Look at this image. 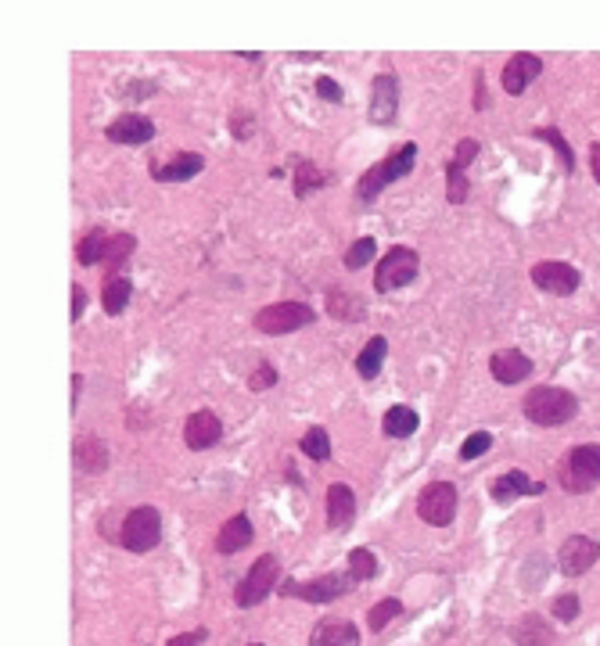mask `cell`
<instances>
[{"mask_svg": "<svg viewBox=\"0 0 600 646\" xmlns=\"http://www.w3.org/2000/svg\"><path fill=\"white\" fill-rule=\"evenodd\" d=\"M162 542V514L155 507H133L122 518L119 528V546L129 553H148Z\"/></svg>", "mask_w": 600, "mask_h": 646, "instance_id": "5b68a950", "label": "cell"}, {"mask_svg": "<svg viewBox=\"0 0 600 646\" xmlns=\"http://www.w3.org/2000/svg\"><path fill=\"white\" fill-rule=\"evenodd\" d=\"M479 151H481V144H479V140H471V137H464V140H457V155H453V162L468 169V166H471V162L479 159Z\"/></svg>", "mask_w": 600, "mask_h": 646, "instance_id": "b9f144b4", "label": "cell"}, {"mask_svg": "<svg viewBox=\"0 0 600 646\" xmlns=\"http://www.w3.org/2000/svg\"><path fill=\"white\" fill-rule=\"evenodd\" d=\"M533 284L546 294L568 298V294L579 292V270L568 266V262H536L533 266Z\"/></svg>", "mask_w": 600, "mask_h": 646, "instance_id": "4fadbf2b", "label": "cell"}, {"mask_svg": "<svg viewBox=\"0 0 600 646\" xmlns=\"http://www.w3.org/2000/svg\"><path fill=\"white\" fill-rule=\"evenodd\" d=\"M346 564H349L353 582H370V579H378V557H374L367 546H357V549L346 557Z\"/></svg>", "mask_w": 600, "mask_h": 646, "instance_id": "4dcf8cb0", "label": "cell"}, {"mask_svg": "<svg viewBox=\"0 0 600 646\" xmlns=\"http://www.w3.org/2000/svg\"><path fill=\"white\" fill-rule=\"evenodd\" d=\"M252 538H255V528H252L248 514H238V518H231V521L220 528V535H216V549H220L223 557H234V553H241Z\"/></svg>", "mask_w": 600, "mask_h": 646, "instance_id": "ffe728a7", "label": "cell"}, {"mask_svg": "<svg viewBox=\"0 0 600 646\" xmlns=\"http://www.w3.org/2000/svg\"><path fill=\"white\" fill-rule=\"evenodd\" d=\"M83 309H87V292L79 284H72V320H79Z\"/></svg>", "mask_w": 600, "mask_h": 646, "instance_id": "ee69618b", "label": "cell"}, {"mask_svg": "<svg viewBox=\"0 0 600 646\" xmlns=\"http://www.w3.org/2000/svg\"><path fill=\"white\" fill-rule=\"evenodd\" d=\"M309 646H360V632L349 621H320L309 636Z\"/></svg>", "mask_w": 600, "mask_h": 646, "instance_id": "603a6c76", "label": "cell"}, {"mask_svg": "<svg viewBox=\"0 0 600 646\" xmlns=\"http://www.w3.org/2000/svg\"><path fill=\"white\" fill-rule=\"evenodd\" d=\"M327 313H331V316H338L342 323H360L363 316H367L360 294L338 292V288H331V292H327Z\"/></svg>", "mask_w": 600, "mask_h": 646, "instance_id": "4316f807", "label": "cell"}, {"mask_svg": "<svg viewBox=\"0 0 600 646\" xmlns=\"http://www.w3.org/2000/svg\"><path fill=\"white\" fill-rule=\"evenodd\" d=\"M396 112H399V79L392 72H381L370 83V112L367 116L374 126H392Z\"/></svg>", "mask_w": 600, "mask_h": 646, "instance_id": "8fae6325", "label": "cell"}, {"mask_svg": "<svg viewBox=\"0 0 600 646\" xmlns=\"http://www.w3.org/2000/svg\"><path fill=\"white\" fill-rule=\"evenodd\" d=\"M241 58H244V61H263V55H259V51H244Z\"/></svg>", "mask_w": 600, "mask_h": 646, "instance_id": "7dc6e473", "label": "cell"}, {"mask_svg": "<svg viewBox=\"0 0 600 646\" xmlns=\"http://www.w3.org/2000/svg\"><path fill=\"white\" fill-rule=\"evenodd\" d=\"M277 385V370L270 366V363H259L252 374H248V388L252 392H266V388H274Z\"/></svg>", "mask_w": 600, "mask_h": 646, "instance_id": "f35d334b", "label": "cell"}, {"mask_svg": "<svg viewBox=\"0 0 600 646\" xmlns=\"http://www.w3.org/2000/svg\"><path fill=\"white\" fill-rule=\"evenodd\" d=\"M543 72V61L536 55H514V58L503 65V72H500V83H503V90L511 94V97H518V94H525L536 79H540Z\"/></svg>", "mask_w": 600, "mask_h": 646, "instance_id": "9a60e30c", "label": "cell"}, {"mask_svg": "<svg viewBox=\"0 0 600 646\" xmlns=\"http://www.w3.org/2000/svg\"><path fill=\"white\" fill-rule=\"evenodd\" d=\"M353 589V575L346 571H331V575H324V579H313V582H284V586L277 589L281 596H288V600H305V603H335V600H342L346 592Z\"/></svg>", "mask_w": 600, "mask_h": 646, "instance_id": "ba28073f", "label": "cell"}, {"mask_svg": "<svg viewBox=\"0 0 600 646\" xmlns=\"http://www.w3.org/2000/svg\"><path fill=\"white\" fill-rule=\"evenodd\" d=\"M209 640V629H194V632H183V636H173L166 646H202Z\"/></svg>", "mask_w": 600, "mask_h": 646, "instance_id": "7bdbcfd3", "label": "cell"}, {"mask_svg": "<svg viewBox=\"0 0 600 646\" xmlns=\"http://www.w3.org/2000/svg\"><path fill=\"white\" fill-rule=\"evenodd\" d=\"M525 492H533V496H540L543 492L540 481H529V474H525V470H507V474H500V477L489 485V496H492L500 507L514 503V499H518V496H525Z\"/></svg>", "mask_w": 600, "mask_h": 646, "instance_id": "ac0fdd59", "label": "cell"}, {"mask_svg": "<svg viewBox=\"0 0 600 646\" xmlns=\"http://www.w3.org/2000/svg\"><path fill=\"white\" fill-rule=\"evenodd\" d=\"M489 374L500 381V385H522L529 374H533V359L518 349H500L489 359Z\"/></svg>", "mask_w": 600, "mask_h": 646, "instance_id": "e0dca14e", "label": "cell"}, {"mask_svg": "<svg viewBox=\"0 0 600 646\" xmlns=\"http://www.w3.org/2000/svg\"><path fill=\"white\" fill-rule=\"evenodd\" d=\"M133 248H137V237H133V234L109 237V251H105V266H109V273H119L122 266L129 262Z\"/></svg>", "mask_w": 600, "mask_h": 646, "instance_id": "f546056e", "label": "cell"}, {"mask_svg": "<svg viewBox=\"0 0 600 646\" xmlns=\"http://www.w3.org/2000/svg\"><path fill=\"white\" fill-rule=\"evenodd\" d=\"M590 169H594V179L600 183V144L590 148Z\"/></svg>", "mask_w": 600, "mask_h": 646, "instance_id": "bcb514c9", "label": "cell"}, {"mask_svg": "<svg viewBox=\"0 0 600 646\" xmlns=\"http://www.w3.org/2000/svg\"><path fill=\"white\" fill-rule=\"evenodd\" d=\"M155 122L148 116H140V112H126V116L112 118L109 122V129H105V137L112 140V144H126V148H137V144H148V140H155Z\"/></svg>", "mask_w": 600, "mask_h": 646, "instance_id": "5bb4252c", "label": "cell"}, {"mask_svg": "<svg viewBox=\"0 0 600 646\" xmlns=\"http://www.w3.org/2000/svg\"><path fill=\"white\" fill-rule=\"evenodd\" d=\"M299 449L309 456V460H316V464H324L327 456H331V435L324 431V427H309L305 435L299 438Z\"/></svg>", "mask_w": 600, "mask_h": 646, "instance_id": "1f68e13d", "label": "cell"}, {"mask_svg": "<svg viewBox=\"0 0 600 646\" xmlns=\"http://www.w3.org/2000/svg\"><path fill=\"white\" fill-rule=\"evenodd\" d=\"M414 166H418V144L410 140V144H403V148H396L388 159H381L378 166H370L367 173L360 177V183H357V198L360 201H374L388 183H396V179L410 177L414 173Z\"/></svg>", "mask_w": 600, "mask_h": 646, "instance_id": "7a4b0ae2", "label": "cell"}, {"mask_svg": "<svg viewBox=\"0 0 600 646\" xmlns=\"http://www.w3.org/2000/svg\"><path fill=\"white\" fill-rule=\"evenodd\" d=\"M511 640L518 646H550L553 643V629H550V621L540 618V614H525V618L511 629Z\"/></svg>", "mask_w": 600, "mask_h": 646, "instance_id": "cb8c5ba5", "label": "cell"}, {"mask_svg": "<svg viewBox=\"0 0 600 646\" xmlns=\"http://www.w3.org/2000/svg\"><path fill=\"white\" fill-rule=\"evenodd\" d=\"M129 298H133V281L126 273H109L105 277V288H101V305L109 316H122L129 309Z\"/></svg>", "mask_w": 600, "mask_h": 646, "instance_id": "7402d4cb", "label": "cell"}, {"mask_svg": "<svg viewBox=\"0 0 600 646\" xmlns=\"http://www.w3.org/2000/svg\"><path fill=\"white\" fill-rule=\"evenodd\" d=\"M105 251H109V234H105V231H90V234H83V241L76 244V259H79L83 266L105 262Z\"/></svg>", "mask_w": 600, "mask_h": 646, "instance_id": "f1b7e54d", "label": "cell"}, {"mask_svg": "<svg viewBox=\"0 0 600 646\" xmlns=\"http://www.w3.org/2000/svg\"><path fill=\"white\" fill-rule=\"evenodd\" d=\"M553 618L564 621V625H572V621L579 618V596H575V592L557 596V600H553Z\"/></svg>", "mask_w": 600, "mask_h": 646, "instance_id": "74e56055", "label": "cell"}, {"mask_svg": "<svg viewBox=\"0 0 600 646\" xmlns=\"http://www.w3.org/2000/svg\"><path fill=\"white\" fill-rule=\"evenodd\" d=\"M446 198L453 201V205H464L468 201V190H471V183H468V169L464 166H457L453 159H450V166H446Z\"/></svg>", "mask_w": 600, "mask_h": 646, "instance_id": "836d02e7", "label": "cell"}, {"mask_svg": "<svg viewBox=\"0 0 600 646\" xmlns=\"http://www.w3.org/2000/svg\"><path fill=\"white\" fill-rule=\"evenodd\" d=\"M316 320V313L305 305V302H295V298H284V302H274L266 309L255 313V331L259 334H270V338H281V334H295L302 327H309Z\"/></svg>", "mask_w": 600, "mask_h": 646, "instance_id": "277c9868", "label": "cell"}, {"mask_svg": "<svg viewBox=\"0 0 600 646\" xmlns=\"http://www.w3.org/2000/svg\"><path fill=\"white\" fill-rule=\"evenodd\" d=\"M248 646H263V643H248Z\"/></svg>", "mask_w": 600, "mask_h": 646, "instance_id": "c3c4849f", "label": "cell"}, {"mask_svg": "<svg viewBox=\"0 0 600 646\" xmlns=\"http://www.w3.org/2000/svg\"><path fill=\"white\" fill-rule=\"evenodd\" d=\"M353 521H357V496H353L349 485L335 481V485L327 488V528L346 531V528H353Z\"/></svg>", "mask_w": 600, "mask_h": 646, "instance_id": "2e32d148", "label": "cell"}, {"mask_svg": "<svg viewBox=\"0 0 600 646\" xmlns=\"http://www.w3.org/2000/svg\"><path fill=\"white\" fill-rule=\"evenodd\" d=\"M202 169H205V159L198 151H181L166 166H151V179H159V183H183V179H194Z\"/></svg>", "mask_w": 600, "mask_h": 646, "instance_id": "d6986e66", "label": "cell"}, {"mask_svg": "<svg viewBox=\"0 0 600 646\" xmlns=\"http://www.w3.org/2000/svg\"><path fill=\"white\" fill-rule=\"evenodd\" d=\"M316 97H320V101H331V105H342V101H346L342 87H338L331 76H320V79H316Z\"/></svg>", "mask_w": 600, "mask_h": 646, "instance_id": "60d3db41", "label": "cell"}, {"mask_svg": "<svg viewBox=\"0 0 600 646\" xmlns=\"http://www.w3.org/2000/svg\"><path fill=\"white\" fill-rule=\"evenodd\" d=\"M420 273V255L414 248L407 244H392L381 262H378V273H374V292L378 294H388V292H399L407 284H414Z\"/></svg>", "mask_w": 600, "mask_h": 646, "instance_id": "3957f363", "label": "cell"}, {"mask_svg": "<svg viewBox=\"0 0 600 646\" xmlns=\"http://www.w3.org/2000/svg\"><path fill=\"white\" fill-rule=\"evenodd\" d=\"M374 255H378V241H374V237H360V241H353L349 251L342 255V266H346V270H363Z\"/></svg>", "mask_w": 600, "mask_h": 646, "instance_id": "e575fe53", "label": "cell"}, {"mask_svg": "<svg viewBox=\"0 0 600 646\" xmlns=\"http://www.w3.org/2000/svg\"><path fill=\"white\" fill-rule=\"evenodd\" d=\"M381 427H385L388 438H410V435L420 427V416H418V410H410V406H392V410L385 413Z\"/></svg>", "mask_w": 600, "mask_h": 646, "instance_id": "83f0119b", "label": "cell"}, {"mask_svg": "<svg viewBox=\"0 0 600 646\" xmlns=\"http://www.w3.org/2000/svg\"><path fill=\"white\" fill-rule=\"evenodd\" d=\"M277 579H281V560H277L274 553H263V557L252 564V571L241 579V586L234 589V603H238L241 610L263 603L266 592L277 589Z\"/></svg>", "mask_w": 600, "mask_h": 646, "instance_id": "52a82bcc", "label": "cell"}, {"mask_svg": "<svg viewBox=\"0 0 600 646\" xmlns=\"http://www.w3.org/2000/svg\"><path fill=\"white\" fill-rule=\"evenodd\" d=\"M489 446H492V435H489V431L468 435L464 446H460V460H479L481 453H489Z\"/></svg>", "mask_w": 600, "mask_h": 646, "instance_id": "8d00e7d4", "label": "cell"}, {"mask_svg": "<svg viewBox=\"0 0 600 646\" xmlns=\"http://www.w3.org/2000/svg\"><path fill=\"white\" fill-rule=\"evenodd\" d=\"M597 560H600V542L590 538V535H572V538H564L561 549H557V568H561V575H568V579L586 575Z\"/></svg>", "mask_w": 600, "mask_h": 646, "instance_id": "30bf717a", "label": "cell"}, {"mask_svg": "<svg viewBox=\"0 0 600 646\" xmlns=\"http://www.w3.org/2000/svg\"><path fill=\"white\" fill-rule=\"evenodd\" d=\"M522 410L540 427H564L568 420L579 416V395L568 388H557V385H540L525 395Z\"/></svg>", "mask_w": 600, "mask_h": 646, "instance_id": "6da1fadb", "label": "cell"}, {"mask_svg": "<svg viewBox=\"0 0 600 646\" xmlns=\"http://www.w3.org/2000/svg\"><path fill=\"white\" fill-rule=\"evenodd\" d=\"M220 438H223V420L212 410H198L187 416V424H183V446L191 453H205V449L220 446Z\"/></svg>", "mask_w": 600, "mask_h": 646, "instance_id": "7c38bea8", "label": "cell"}, {"mask_svg": "<svg viewBox=\"0 0 600 646\" xmlns=\"http://www.w3.org/2000/svg\"><path fill=\"white\" fill-rule=\"evenodd\" d=\"M385 355H388V342L381 334H374L360 349V355H357V374H360L363 381H374L381 374V366H385Z\"/></svg>", "mask_w": 600, "mask_h": 646, "instance_id": "484cf974", "label": "cell"}, {"mask_svg": "<svg viewBox=\"0 0 600 646\" xmlns=\"http://www.w3.org/2000/svg\"><path fill=\"white\" fill-rule=\"evenodd\" d=\"M485 105H489V101H485V87H481V72L479 76H475V108H485Z\"/></svg>", "mask_w": 600, "mask_h": 646, "instance_id": "f6af8a7d", "label": "cell"}, {"mask_svg": "<svg viewBox=\"0 0 600 646\" xmlns=\"http://www.w3.org/2000/svg\"><path fill=\"white\" fill-rule=\"evenodd\" d=\"M561 485L568 492H590L600 485V446L590 442V446H575L564 464H561Z\"/></svg>", "mask_w": 600, "mask_h": 646, "instance_id": "8992f818", "label": "cell"}, {"mask_svg": "<svg viewBox=\"0 0 600 646\" xmlns=\"http://www.w3.org/2000/svg\"><path fill=\"white\" fill-rule=\"evenodd\" d=\"M536 137H540V140H546V144H553V148H557V155L564 159V169H568V173L575 169V155H572V148L564 144V137H561V129H553V126H543V129H536Z\"/></svg>", "mask_w": 600, "mask_h": 646, "instance_id": "d590c367", "label": "cell"}, {"mask_svg": "<svg viewBox=\"0 0 600 646\" xmlns=\"http://www.w3.org/2000/svg\"><path fill=\"white\" fill-rule=\"evenodd\" d=\"M399 614H403V603H399L396 596H388V600H381V603H374V607L367 610V625H370V632H381V629H388Z\"/></svg>", "mask_w": 600, "mask_h": 646, "instance_id": "d6a6232c", "label": "cell"}, {"mask_svg": "<svg viewBox=\"0 0 600 646\" xmlns=\"http://www.w3.org/2000/svg\"><path fill=\"white\" fill-rule=\"evenodd\" d=\"M76 467L83 474H105L109 470V446L94 435L76 438Z\"/></svg>", "mask_w": 600, "mask_h": 646, "instance_id": "44dd1931", "label": "cell"}, {"mask_svg": "<svg viewBox=\"0 0 600 646\" xmlns=\"http://www.w3.org/2000/svg\"><path fill=\"white\" fill-rule=\"evenodd\" d=\"M324 183H331V173H324L313 159H295V173H292V190L295 198H309L313 190H320Z\"/></svg>", "mask_w": 600, "mask_h": 646, "instance_id": "d4e9b609", "label": "cell"}, {"mask_svg": "<svg viewBox=\"0 0 600 646\" xmlns=\"http://www.w3.org/2000/svg\"><path fill=\"white\" fill-rule=\"evenodd\" d=\"M252 133H255V116L238 108V112L231 116V137H234V140H248Z\"/></svg>", "mask_w": 600, "mask_h": 646, "instance_id": "ab89813d", "label": "cell"}, {"mask_svg": "<svg viewBox=\"0 0 600 646\" xmlns=\"http://www.w3.org/2000/svg\"><path fill=\"white\" fill-rule=\"evenodd\" d=\"M418 514L424 525L431 528H446L457 518V488L450 481H431L418 496Z\"/></svg>", "mask_w": 600, "mask_h": 646, "instance_id": "9c48e42d", "label": "cell"}]
</instances>
